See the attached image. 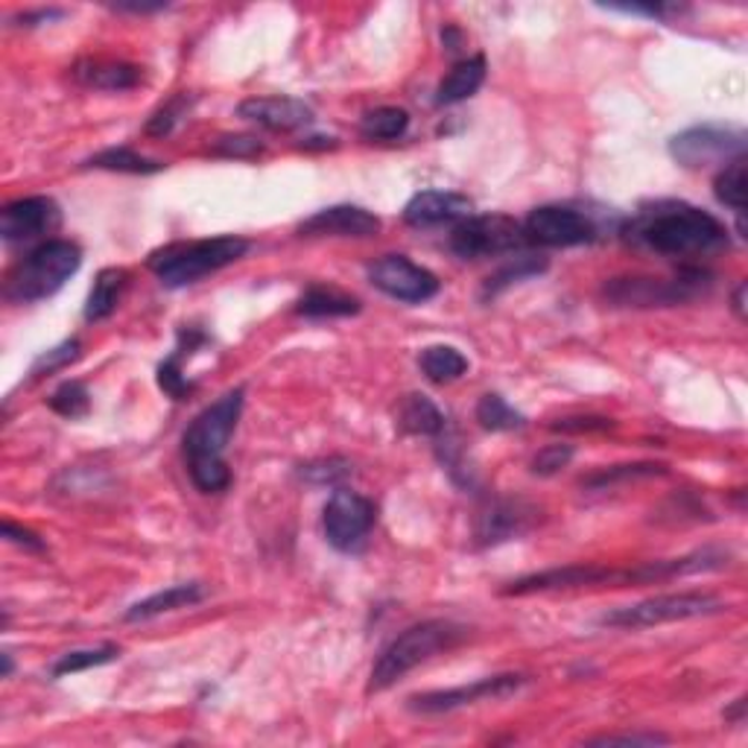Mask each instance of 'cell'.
Segmentation results:
<instances>
[{
    "label": "cell",
    "mask_w": 748,
    "mask_h": 748,
    "mask_svg": "<svg viewBox=\"0 0 748 748\" xmlns=\"http://www.w3.org/2000/svg\"><path fill=\"white\" fill-rule=\"evenodd\" d=\"M85 167L112 170V173H132V176H150V173H161L164 164L129 150V147H109V150L97 152V155H91V159L85 161Z\"/></svg>",
    "instance_id": "obj_29"
},
{
    "label": "cell",
    "mask_w": 748,
    "mask_h": 748,
    "mask_svg": "<svg viewBox=\"0 0 748 748\" xmlns=\"http://www.w3.org/2000/svg\"><path fill=\"white\" fill-rule=\"evenodd\" d=\"M421 372L433 384H453L467 372V360L453 346H431L419 354Z\"/></svg>",
    "instance_id": "obj_28"
},
{
    "label": "cell",
    "mask_w": 748,
    "mask_h": 748,
    "mask_svg": "<svg viewBox=\"0 0 748 748\" xmlns=\"http://www.w3.org/2000/svg\"><path fill=\"white\" fill-rule=\"evenodd\" d=\"M713 190H716V199L722 205L734 208L739 216L746 214V159L725 164L716 182H713Z\"/></svg>",
    "instance_id": "obj_32"
},
{
    "label": "cell",
    "mask_w": 748,
    "mask_h": 748,
    "mask_svg": "<svg viewBox=\"0 0 748 748\" xmlns=\"http://www.w3.org/2000/svg\"><path fill=\"white\" fill-rule=\"evenodd\" d=\"M211 152L223 155V159H254L263 152V144L254 135H223V138H216Z\"/></svg>",
    "instance_id": "obj_40"
},
{
    "label": "cell",
    "mask_w": 748,
    "mask_h": 748,
    "mask_svg": "<svg viewBox=\"0 0 748 748\" xmlns=\"http://www.w3.org/2000/svg\"><path fill=\"white\" fill-rule=\"evenodd\" d=\"M441 41H445V47H448V50H459V45H462V33H459V29H453V27H448L445 33H441Z\"/></svg>",
    "instance_id": "obj_48"
},
{
    "label": "cell",
    "mask_w": 748,
    "mask_h": 748,
    "mask_svg": "<svg viewBox=\"0 0 748 748\" xmlns=\"http://www.w3.org/2000/svg\"><path fill=\"white\" fill-rule=\"evenodd\" d=\"M573 445H547V448H541L538 453L533 457V474H538V477H552V474H559L561 467L571 465L573 459Z\"/></svg>",
    "instance_id": "obj_39"
},
{
    "label": "cell",
    "mask_w": 748,
    "mask_h": 748,
    "mask_svg": "<svg viewBox=\"0 0 748 748\" xmlns=\"http://www.w3.org/2000/svg\"><path fill=\"white\" fill-rule=\"evenodd\" d=\"M535 521V509L524 500H491L477 518L479 547H497L524 535Z\"/></svg>",
    "instance_id": "obj_18"
},
{
    "label": "cell",
    "mask_w": 748,
    "mask_h": 748,
    "mask_svg": "<svg viewBox=\"0 0 748 748\" xmlns=\"http://www.w3.org/2000/svg\"><path fill=\"white\" fill-rule=\"evenodd\" d=\"M544 272H547V258H541V254H518L506 266H500L495 275H488L486 287H483V299H495L503 290H509L512 284H521V280L544 275Z\"/></svg>",
    "instance_id": "obj_26"
},
{
    "label": "cell",
    "mask_w": 748,
    "mask_h": 748,
    "mask_svg": "<svg viewBox=\"0 0 748 748\" xmlns=\"http://www.w3.org/2000/svg\"><path fill=\"white\" fill-rule=\"evenodd\" d=\"M117 12H135V15H150V12L167 10V3H112Z\"/></svg>",
    "instance_id": "obj_45"
},
{
    "label": "cell",
    "mask_w": 748,
    "mask_h": 748,
    "mask_svg": "<svg viewBox=\"0 0 748 748\" xmlns=\"http://www.w3.org/2000/svg\"><path fill=\"white\" fill-rule=\"evenodd\" d=\"M526 684L524 673H500L488 675V678H479L474 684H462V687H448V690H433V693H419L410 699V711L415 713H448L459 711V708H467V705H477V701H500L506 696H512Z\"/></svg>",
    "instance_id": "obj_12"
},
{
    "label": "cell",
    "mask_w": 748,
    "mask_h": 748,
    "mask_svg": "<svg viewBox=\"0 0 748 748\" xmlns=\"http://www.w3.org/2000/svg\"><path fill=\"white\" fill-rule=\"evenodd\" d=\"M664 734H606L590 739V746H664Z\"/></svg>",
    "instance_id": "obj_42"
},
{
    "label": "cell",
    "mask_w": 748,
    "mask_h": 748,
    "mask_svg": "<svg viewBox=\"0 0 748 748\" xmlns=\"http://www.w3.org/2000/svg\"><path fill=\"white\" fill-rule=\"evenodd\" d=\"M711 275L699 266H684L673 278H611L602 284V299L611 308H675L711 290Z\"/></svg>",
    "instance_id": "obj_6"
},
{
    "label": "cell",
    "mask_w": 748,
    "mask_h": 748,
    "mask_svg": "<svg viewBox=\"0 0 748 748\" xmlns=\"http://www.w3.org/2000/svg\"><path fill=\"white\" fill-rule=\"evenodd\" d=\"M524 246L521 223L506 214H479L457 223L450 234V249L462 261H479V258H497V254L514 252Z\"/></svg>",
    "instance_id": "obj_9"
},
{
    "label": "cell",
    "mask_w": 748,
    "mask_h": 748,
    "mask_svg": "<svg viewBox=\"0 0 748 748\" xmlns=\"http://www.w3.org/2000/svg\"><path fill=\"white\" fill-rule=\"evenodd\" d=\"M524 244L541 249H568V246L590 244L597 237V225L588 214L571 205H541L529 211L524 223Z\"/></svg>",
    "instance_id": "obj_10"
},
{
    "label": "cell",
    "mask_w": 748,
    "mask_h": 748,
    "mask_svg": "<svg viewBox=\"0 0 748 748\" xmlns=\"http://www.w3.org/2000/svg\"><path fill=\"white\" fill-rule=\"evenodd\" d=\"M74 79L85 88H97V91H129L140 83V67L126 65V62L85 59L74 67Z\"/></svg>",
    "instance_id": "obj_20"
},
{
    "label": "cell",
    "mask_w": 748,
    "mask_h": 748,
    "mask_svg": "<svg viewBox=\"0 0 748 748\" xmlns=\"http://www.w3.org/2000/svg\"><path fill=\"white\" fill-rule=\"evenodd\" d=\"M59 223H62V211H59L57 199H15L0 214V237L7 244H29V240H38L45 234L57 232Z\"/></svg>",
    "instance_id": "obj_15"
},
{
    "label": "cell",
    "mask_w": 748,
    "mask_h": 748,
    "mask_svg": "<svg viewBox=\"0 0 748 748\" xmlns=\"http://www.w3.org/2000/svg\"><path fill=\"white\" fill-rule=\"evenodd\" d=\"M623 237L664 258H701L728 246V232L716 216L675 199L640 208L623 228Z\"/></svg>",
    "instance_id": "obj_1"
},
{
    "label": "cell",
    "mask_w": 748,
    "mask_h": 748,
    "mask_svg": "<svg viewBox=\"0 0 748 748\" xmlns=\"http://www.w3.org/2000/svg\"><path fill=\"white\" fill-rule=\"evenodd\" d=\"M670 155L682 167L699 170L711 164H731V161L746 159V132L734 126H693V129L678 132L670 140Z\"/></svg>",
    "instance_id": "obj_8"
},
{
    "label": "cell",
    "mask_w": 748,
    "mask_h": 748,
    "mask_svg": "<svg viewBox=\"0 0 748 748\" xmlns=\"http://www.w3.org/2000/svg\"><path fill=\"white\" fill-rule=\"evenodd\" d=\"M202 342H208L205 334H202V331H197V327H187V331H182V334H178L176 351H173V354H170L167 360L159 365L161 392H167L173 401H185L187 395L194 392V384H190V381L185 377V372H182V360L194 354V351H197Z\"/></svg>",
    "instance_id": "obj_21"
},
{
    "label": "cell",
    "mask_w": 748,
    "mask_h": 748,
    "mask_svg": "<svg viewBox=\"0 0 748 748\" xmlns=\"http://www.w3.org/2000/svg\"><path fill=\"white\" fill-rule=\"evenodd\" d=\"M83 266V249L71 240H47L24 254L7 275L3 296L15 304H33L57 296Z\"/></svg>",
    "instance_id": "obj_4"
},
{
    "label": "cell",
    "mask_w": 748,
    "mask_h": 748,
    "mask_svg": "<svg viewBox=\"0 0 748 748\" xmlns=\"http://www.w3.org/2000/svg\"><path fill=\"white\" fill-rule=\"evenodd\" d=\"M477 421L491 433H506V431H521L526 424V419L521 412L509 407L503 395L488 392L479 398L477 403Z\"/></svg>",
    "instance_id": "obj_31"
},
{
    "label": "cell",
    "mask_w": 748,
    "mask_h": 748,
    "mask_svg": "<svg viewBox=\"0 0 748 748\" xmlns=\"http://www.w3.org/2000/svg\"><path fill=\"white\" fill-rule=\"evenodd\" d=\"M296 313L304 319H339L357 316L360 313V301L354 296L334 290V287H310L296 304Z\"/></svg>",
    "instance_id": "obj_25"
},
{
    "label": "cell",
    "mask_w": 748,
    "mask_h": 748,
    "mask_svg": "<svg viewBox=\"0 0 748 748\" xmlns=\"http://www.w3.org/2000/svg\"><path fill=\"white\" fill-rule=\"evenodd\" d=\"M3 538L12 544H18V547H24V550L29 552H45V541H41L36 533H29L24 526L12 524V521H3Z\"/></svg>",
    "instance_id": "obj_43"
},
{
    "label": "cell",
    "mask_w": 748,
    "mask_h": 748,
    "mask_svg": "<svg viewBox=\"0 0 748 748\" xmlns=\"http://www.w3.org/2000/svg\"><path fill=\"white\" fill-rule=\"evenodd\" d=\"M559 433H602L614 427V421L602 419V415H573V419H559L550 424Z\"/></svg>",
    "instance_id": "obj_41"
},
{
    "label": "cell",
    "mask_w": 748,
    "mask_h": 748,
    "mask_svg": "<svg viewBox=\"0 0 748 748\" xmlns=\"http://www.w3.org/2000/svg\"><path fill=\"white\" fill-rule=\"evenodd\" d=\"M628 585L626 571H611L599 564H568V568H552V571L529 573L521 579L509 582L503 588L506 597H526V594H541V590H568L588 588V585Z\"/></svg>",
    "instance_id": "obj_14"
},
{
    "label": "cell",
    "mask_w": 748,
    "mask_h": 748,
    "mask_svg": "<svg viewBox=\"0 0 748 748\" xmlns=\"http://www.w3.org/2000/svg\"><path fill=\"white\" fill-rule=\"evenodd\" d=\"M237 117L270 132H296L313 123V109L292 97H252L237 105Z\"/></svg>",
    "instance_id": "obj_17"
},
{
    "label": "cell",
    "mask_w": 748,
    "mask_h": 748,
    "mask_svg": "<svg viewBox=\"0 0 748 748\" xmlns=\"http://www.w3.org/2000/svg\"><path fill=\"white\" fill-rule=\"evenodd\" d=\"M62 18V10H38V12H24L18 21H24V27H36V24H45V21Z\"/></svg>",
    "instance_id": "obj_46"
},
{
    "label": "cell",
    "mask_w": 748,
    "mask_h": 748,
    "mask_svg": "<svg viewBox=\"0 0 748 748\" xmlns=\"http://www.w3.org/2000/svg\"><path fill=\"white\" fill-rule=\"evenodd\" d=\"M377 509L369 497L357 495L351 488H337L322 512V526H325L327 544L339 552H354L372 533Z\"/></svg>",
    "instance_id": "obj_11"
},
{
    "label": "cell",
    "mask_w": 748,
    "mask_h": 748,
    "mask_svg": "<svg viewBox=\"0 0 748 748\" xmlns=\"http://www.w3.org/2000/svg\"><path fill=\"white\" fill-rule=\"evenodd\" d=\"M664 465H654V462H640V465H614L608 471H599L594 477H588L582 486L585 488H611L620 479H635V477H654V474H664Z\"/></svg>",
    "instance_id": "obj_37"
},
{
    "label": "cell",
    "mask_w": 748,
    "mask_h": 748,
    "mask_svg": "<svg viewBox=\"0 0 748 748\" xmlns=\"http://www.w3.org/2000/svg\"><path fill=\"white\" fill-rule=\"evenodd\" d=\"M474 214V202L450 190H424L407 202L403 208V223L412 228H433V225L462 223Z\"/></svg>",
    "instance_id": "obj_19"
},
{
    "label": "cell",
    "mask_w": 748,
    "mask_h": 748,
    "mask_svg": "<svg viewBox=\"0 0 748 748\" xmlns=\"http://www.w3.org/2000/svg\"><path fill=\"white\" fill-rule=\"evenodd\" d=\"M369 280L377 290L403 304H424L439 292V278L412 263L407 254H386L369 266Z\"/></svg>",
    "instance_id": "obj_13"
},
{
    "label": "cell",
    "mask_w": 748,
    "mask_h": 748,
    "mask_svg": "<svg viewBox=\"0 0 748 748\" xmlns=\"http://www.w3.org/2000/svg\"><path fill=\"white\" fill-rule=\"evenodd\" d=\"M351 474V462L342 457L316 459L299 467V477L308 479L310 486H339Z\"/></svg>",
    "instance_id": "obj_36"
},
{
    "label": "cell",
    "mask_w": 748,
    "mask_h": 748,
    "mask_svg": "<svg viewBox=\"0 0 748 748\" xmlns=\"http://www.w3.org/2000/svg\"><path fill=\"white\" fill-rule=\"evenodd\" d=\"M462 637H465V628L450 623V620H424V623H415V626H410L407 632L395 637L392 644L381 652V658L374 661L369 690L381 693L386 687H392L410 670H415L424 661H431L433 654L453 649Z\"/></svg>",
    "instance_id": "obj_5"
},
{
    "label": "cell",
    "mask_w": 748,
    "mask_h": 748,
    "mask_svg": "<svg viewBox=\"0 0 748 748\" xmlns=\"http://www.w3.org/2000/svg\"><path fill=\"white\" fill-rule=\"evenodd\" d=\"M12 673V654L3 652V675Z\"/></svg>",
    "instance_id": "obj_51"
},
{
    "label": "cell",
    "mask_w": 748,
    "mask_h": 748,
    "mask_svg": "<svg viewBox=\"0 0 748 748\" xmlns=\"http://www.w3.org/2000/svg\"><path fill=\"white\" fill-rule=\"evenodd\" d=\"M205 599V590L197 582H187V585H173V588H164L152 597L140 599L135 606L123 614L126 623H138V620H152L159 614H167V611H178V608H190Z\"/></svg>",
    "instance_id": "obj_22"
},
{
    "label": "cell",
    "mask_w": 748,
    "mask_h": 748,
    "mask_svg": "<svg viewBox=\"0 0 748 748\" xmlns=\"http://www.w3.org/2000/svg\"><path fill=\"white\" fill-rule=\"evenodd\" d=\"M246 252H249V240L234 237V234H223V237H208V240H194V244L164 246V249L150 254L147 266L155 272V278L164 287L178 290V287H187V284H197L211 272L232 266Z\"/></svg>",
    "instance_id": "obj_3"
},
{
    "label": "cell",
    "mask_w": 748,
    "mask_h": 748,
    "mask_svg": "<svg viewBox=\"0 0 748 748\" xmlns=\"http://www.w3.org/2000/svg\"><path fill=\"white\" fill-rule=\"evenodd\" d=\"M734 310H737L739 319L746 316V280H743L737 287V292H734Z\"/></svg>",
    "instance_id": "obj_49"
},
{
    "label": "cell",
    "mask_w": 748,
    "mask_h": 748,
    "mask_svg": "<svg viewBox=\"0 0 748 748\" xmlns=\"http://www.w3.org/2000/svg\"><path fill=\"white\" fill-rule=\"evenodd\" d=\"M483 83H486V57L462 59V62L450 67V74L439 83L436 105L462 103L467 97H474Z\"/></svg>",
    "instance_id": "obj_23"
},
{
    "label": "cell",
    "mask_w": 748,
    "mask_h": 748,
    "mask_svg": "<svg viewBox=\"0 0 748 748\" xmlns=\"http://www.w3.org/2000/svg\"><path fill=\"white\" fill-rule=\"evenodd\" d=\"M606 10L611 12H626V15H649V18H664L666 12H670V7H661V3H654V7H606Z\"/></svg>",
    "instance_id": "obj_44"
},
{
    "label": "cell",
    "mask_w": 748,
    "mask_h": 748,
    "mask_svg": "<svg viewBox=\"0 0 748 748\" xmlns=\"http://www.w3.org/2000/svg\"><path fill=\"white\" fill-rule=\"evenodd\" d=\"M722 611V602L711 594H661V597L644 599L635 606L614 608L599 618V626L608 628H652L675 620L708 618Z\"/></svg>",
    "instance_id": "obj_7"
},
{
    "label": "cell",
    "mask_w": 748,
    "mask_h": 748,
    "mask_svg": "<svg viewBox=\"0 0 748 748\" xmlns=\"http://www.w3.org/2000/svg\"><path fill=\"white\" fill-rule=\"evenodd\" d=\"M410 129V114L398 105H381L360 121V135L365 140H398Z\"/></svg>",
    "instance_id": "obj_30"
},
{
    "label": "cell",
    "mask_w": 748,
    "mask_h": 748,
    "mask_svg": "<svg viewBox=\"0 0 748 748\" xmlns=\"http://www.w3.org/2000/svg\"><path fill=\"white\" fill-rule=\"evenodd\" d=\"M301 147H304V150H313V147H337V140L334 138H310V140H304Z\"/></svg>",
    "instance_id": "obj_50"
},
{
    "label": "cell",
    "mask_w": 748,
    "mask_h": 748,
    "mask_svg": "<svg viewBox=\"0 0 748 748\" xmlns=\"http://www.w3.org/2000/svg\"><path fill=\"white\" fill-rule=\"evenodd\" d=\"M79 357V339H65L62 346L50 348V351H45V354L38 357L36 363H33V369H29V377H45V374H53L59 372V369H65V365H71Z\"/></svg>",
    "instance_id": "obj_38"
},
{
    "label": "cell",
    "mask_w": 748,
    "mask_h": 748,
    "mask_svg": "<svg viewBox=\"0 0 748 748\" xmlns=\"http://www.w3.org/2000/svg\"><path fill=\"white\" fill-rule=\"evenodd\" d=\"M190 105H194V97L178 94V97L167 100L159 112L152 114L150 121H147V126H144V132H147L150 138H167V135H173V129H176L178 123L185 121L187 112H190Z\"/></svg>",
    "instance_id": "obj_35"
},
{
    "label": "cell",
    "mask_w": 748,
    "mask_h": 748,
    "mask_svg": "<svg viewBox=\"0 0 748 748\" xmlns=\"http://www.w3.org/2000/svg\"><path fill=\"white\" fill-rule=\"evenodd\" d=\"M401 431L412 436H439L445 431V415L427 395H410L401 403Z\"/></svg>",
    "instance_id": "obj_27"
},
{
    "label": "cell",
    "mask_w": 748,
    "mask_h": 748,
    "mask_svg": "<svg viewBox=\"0 0 748 748\" xmlns=\"http://www.w3.org/2000/svg\"><path fill=\"white\" fill-rule=\"evenodd\" d=\"M126 278L129 272L121 270V266H109L97 275L91 292H88V301H85V322H103L117 310V301H121V292L126 287Z\"/></svg>",
    "instance_id": "obj_24"
},
{
    "label": "cell",
    "mask_w": 748,
    "mask_h": 748,
    "mask_svg": "<svg viewBox=\"0 0 748 748\" xmlns=\"http://www.w3.org/2000/svg\"><path fill=\"white\" fill-rule=\"evenodd\" d=\"M240 412H244V386L228 389L223 398H216L211 407H205L197 419L190 421V427L182 436L190 479L202 495L225 491L232 483V471H228L223 453L225 445L232 441V433L237 431Z\"/></svg>",
    "instance_id": "obj_2"
},
{
    "label": "cell",
    "mask_w": 748,
    "mask_h": 748,
    "mask_svg": "<svg viewBox=\"0 0 748 748\" xmlns=\"http://www.w3.org/2000/svg\"><path fill=\"white\" fill-rule=\"evenodd\" d=\"M114 658H121V649H117V646H112V644L97 646V649H79V652L62 654L57 664H53V670H50V673H53V678H65V675L91 670V666L112 664Z\"/></svg>",
    "instance_id": "obj_33"
},
{
    "label": "cell",
    "mask_w": 748,
    "mask_h": 748,
    "mask_svg": "<svg viewBox=\"0 0 748 748\" xmlns=\"http://www.w3.org/2000/svg\"><path fill=\"white\" fill-rule=\"evenodd\" d=\"M381 232V216L360 205H331L316 211L299 225L301 237H374Z\"/></svg>",
    "instance_id": "obj_16"
},
{
    "label": "cell",
    "mask_w": 748,
    "mask_h": 748,
    "mask_svg": "<svg viewBox=\"0 0 748 748\" xmlns=\"http://www.w3.org/2000/svg\"><path fill=\"white\" fill-rule=\"evenodd\" d=\"M743 713H746V696H739L728 711H725V720L728 722H743Z\"/></svg>",
    "instance_id": "obj_47"
},
{
    "label": "cell",
    "mask_w": 748,
    "mask_h": 748,
    "mask_svg": "<svg viewBox=\"0 0 748 748\" xmlns=\"http://www.w3.org/2000/svg\"><path fill=\"white\" fill-rule=\"evenodd\" d=\"M50 410L59 412L62 419H83V415H88V410H91V395H88V389H85V384H79V381H67V384H62L57 389V392L50 395Z\"/></svg>",
    "instance_id": "obj_34"
}]
</instances>
